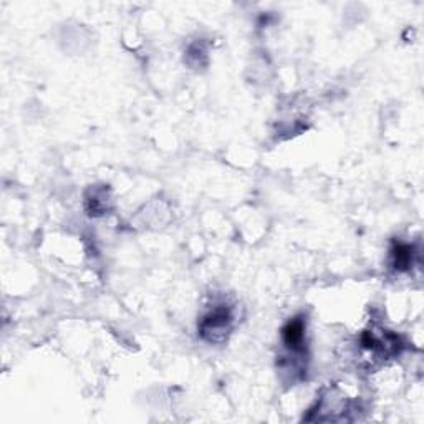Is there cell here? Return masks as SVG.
<instances>
[{"instance_id": "cell-3", "label": "cell", "mask_w": 424, "mask_h": 424, "mask_svg": "<svg viewBox=\"0 0 424 424\" xmlns=\"http://www.w3.org/2000/svg\"><path fill=\"white\" fill-rule=\"evenodd\" d=\"M413 264V247L406 244H398L393 249V266L396 271H408Z\"/></svg>"}, {"instance_id": "cell-1", "label": "cell", "mask_w": 424, "mask_h": 424, "mask_svg": "<svg viewBox=\"0 0 424 424\" xmlns=\"http://www.w3.org/2000/svg\"><path fill=\"white\" fill-rule=\"evenodd\" d=\"M232 328L231 312L224 307L214 308L203 318L199 325L200 336L209 343H222Z\"/></svg>"}, {"instance_id": "cell-2", "label": "cell", "mask_w": 424, "mask_h": 424, "mask_svg": "<svg viewBox=\"0 0 424 424\" xmlns=\"http://www.w3.org/2000/svg\"><path fill=\"white\" fill-rule=\"evenodd\" d=\"M282 338H284V343L289 346L292 352H302L303 346V340H305V322L303 318H294L290 320L282 330Z\"/></svg>"}]
</instances>
